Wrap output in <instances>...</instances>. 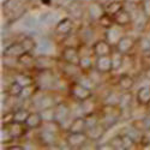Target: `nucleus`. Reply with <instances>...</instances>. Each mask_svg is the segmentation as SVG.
Instances as JSON below:
<instances>
[{
    "label": "nucleus",
    "instance_id": "nucleus-1",
    "mask_svg": "<svg viewBox=\"0 0 150 150\" xmlns=\"http://www.w3.org/2000/svg\"><path fill=\"white\" fill-rule=\"evenodd\" d=\"M100 115H101V122L108 130L110 126H113L114 124L119 121L122 115V109L118 105L103 103V106L100 109Z\"/></svg>",
    "mask_w": 150,
    "mask_h": 150
},
{
    "label": "nucleus",
    "instance_id": "nucleus-2",
    "mask_svg": "<svg viewBox=\"0 0 150 150\" xmlns=\"http://www.w3.org/2000/svg\"><path fill=\"white\" fill-rule=\"evenodd\" d=\"M69 94L78 102H82L84 100L93 97V90L86 88L85 85L79 83L78 81H73L69 85Z\"/></svg>",
    "mask_w": 150,
    "mask_h": 150
},
{
    "label": "nucleus",
    "instance_id": "nucleus-3",
    "mask_svg": "<svg viewBox=\"0 0 150 150\" xmlns=\"http://www.w3.org/2000/svg\"><path fill=\"white\" fill-rule=\"evenodd\" d=\"M65 141L70 149H81L88 143L89 137L86 132H67Z\"/></svg>",
    "mask_w": 150,
    "mask_h": 150
},
{
    "label": "nucleus",
    "instance_id": "nucleus-4",
    "mask_svg": "<svg viewBox=\"0 0 150 150\" xmlns=\"http://www.w3.org/2000/svg\"><path fill=\"white\" fill-rule=\"evenodd\" d=\"M40 74H37L35 78V83L39 88H42L45 90L52 88L54 85V76L52 74V70H39Z\"/></svg>",
    "mask_w": 150,
    "mask_h": 150
},
{
    "label": "nucleus",
    "instance_id": "nucleus-5",
    "mask_svg": "<svg viewBox=\"0 0 150 150\" xmlns=\"http://www.w3.org/2000/svg\"><path fill=\"white\" fill-rule=\"evenodd\" d=\"M5 126L11 136L12 139H18L21 137H23L24 134H27V132L29 131L28 126L24 122H18V121H11L8 124L3 125Z\"/></svg>",
    "mask_w": 150,
    "mask_h": 150
},
{
    "label": "nucleus",
    "instance_id": "nucleus-6",
    "mask_svg": "<svg viewBox=\"0 0 150 150\" xmlns=\"http://www.w3.org/2000/svg\"><path fill=\"white\" fill-rule=\"evenodd\" d=\"M61 65H60V71L67 78H74L78 79L79 76L83 74V70L81 69L79 65L77 64H71V62H66L64 60H61Z\"/></svg>",
    "mask_w": 150,
    "mask_h": 150
},
{
    "label": "nucleus",
    "instance_id": "nucleus-7",
    "mask_svg": "<svg viewBox=\"0 0 150 150\" xmlns=\"http://www.w3.org/2000/svg\"><path fill=\"white\" fill-rule=\"evenodd\" d=\"M136 46H137V40L136 39H133L132 36H129V35H124V36H121V39L118 41V43L114 47L120 53H122L125 55H129L130 52Z\"/></svg>",
    "mask_w": 150,
    "mask_h": 150
},
{
    "label": "nucleus",
    "instance_id": "nucleus-8",
    "mask_svg": "<svg viewBox=\"0 0 150 150\" xmlns=\"http://www.w3.org/2000/svg\"><path fill=\"white\" fill-rule=\"evenodd\" d=\"M60 58H61V60H64L66 62H71V64L79 65L81 55H79L78 47H74V46H64V49H62Z\"/></svg>",
    "mask_w": 150,
    "mask_h": 150
},
{
    "label": "nucleus",
    "instance_id": "nucleus-9",
    "mask_svg": "<svg viewBox=\"0 0 150 150\" xmlns=\"http://www.w3.org/2000/svg\"><path fill=\"white\" fill-rule=\"evenodd\" d=\"M95 69L105 74L113 72L114 66H113V61H112V57L110 55L96 57L95 58Z\"/></svg>",
    "mask_w": 150,
    "mask_h": 150
},
{
    "label": "nucleus",
    "instance_id": "nucleus-10",
    "mask_svg": "<svg viewBox=\"0 0 150 150\" xmlns=\"http://www.w3.org/2000/svg\"><path fill=\"white\" fill-rule=\"evenodd\" d=\"M94 54L95 57H103V55H110L114 51V46L109 43L107 40H97L93 45Z\"/></svg>",
    "mask_w": 150,
    "mask_h": 150
},
{
    "label": "nucleus",
    "instance_id": "nucleus-11",
    "mask_svg": "<svg viewBox=\"0 0 150 150\" xmlns=\"http://www.w3.org/2000/svg\"><path fill=\"white\" fill-rule=\"evenodd\" d=\"M58 62L57 58L49 57V55H39L35 60V69L39 70H52Z\"/></svg>",
    "mask_w": 150,
    "mask_h": 150
},
{
    "label": "nucleus",
    "instance_id": "nucleus-12",
    "mask_svg": "<svg viewBox=\"0 0 150 150\" xmlns=\"http://www.w3.org/2000/svg\"><path fill=\"white\" fill-rule=\"evenodd\" d=\"M74 27V21L71 17H66L64 19H61L55 27V33L59 34L60 36H62L65 39V36L70 35L73 30Z\"/></svg>",
    "mask_w": 150,
    "mask_h": 150
},
{
    "label": "nucleus",
    "instance_id": "nucleus-13",
    "mask_svg": "<svg viewBox=\"0 0 150 150\" xmlns=\"http://www.w3.org/2000/svg\"><path fill=\"white\" fill-rule=\"evenodd\" d=\"M54 110H55V120L60 122V125H62L69 119L71 113V109L66 102H58L54 106Z\"/></svg>",
    "mask_w": 150,
    "mask_h": 150
},
{
    "label": "nucleus",
    "instance_id": "nucleus-14",
    "mask_svg": "<svg viewBox=\"0 0 150 150\" xmlns=\"http://www.w3.org/2000/svg\"><path fill=\"white\" fill-rule=\"evenodd\" d=\"M114 22L118 27L125 28V27H129L132 24V16H131V12L129 10H126V7H124L122 10H120L118 13H115L114 16Z\"/></svg>",
    "mask_w": 150,
    "mask_h": 150
},
{
    "label": "nucleus",
    "instance_id": "nucleus-15",
    "mask_svg": "<svg viewBox=\"0 0 150 150\" xmlns=\"http://www.w3.org/2000/svg\"><path fill=\"white\" fill-rule=\"evenodd\" d=\"M105 12H106L105 5L102 3L97 1V0H93L88 7V13H89V17L91 21H98Z\"/></svg>",
    "mask_w": 150,
    "mask_h": 150
},
{
    "label": "nucleus",
    "instance_id": "nucleus-16",
    "mask_svg": "<svg viewBox=\"0 0 150 150\" xmlns=\"http://www.w3.org/2000/svg\"><path fill=\"white\" fill-rule=\"evenodd\" d=\"M69 16L73 21H79L83 18L84 13V7H83V1L82 0H74V1L66 8Z\"/></svg>",
    "mask_w": 150,
    "mask_h": 150
},
{
    "label": "nucleus",
    "instance_id": "nucleus-17",
    "mask_svg": "<svg viewBox=\"0 0 150 150\" xmlns=\"http://www.w3.org/2000/svg\"><path fill=\"white\" fill-rule=\"evenodd\" d=\"M23 53H25V51H24V48L21 43V41H16V42H12L10 46H7L5 48V51L3 52V55L5 58H16L18 59Z\"/></svg>",
    "mask_w": 150,
    "mask_h": 150
},
{
    "label": "nucleus",
    "instance_id": "nucleus-18",
    "mask_svg": "<svg viewBox=\"0 0 150 150\" xmlns=\"http://www.w3.org/2000/svg\"><path fill=\"white\" fill-rule=\"evenodd\" d=\"M106 131H107V127L102 122H100V124L95 125V126H91V127H89L88 130H86V134H88L90 141L98 142L102 138V136L105 134Z\"/></svg>",
    "mask_w": 150,
    "mask_h": 150
},
{
    "label": "nucleus",
    "instance_id": "nucleus-19",
    "mask_svg": "<svg viewBox=\"0 0 150 150\" xmlns=\"http://www.w3.org/2000/svg\"><path fill=\"white\" fill-rule=\"evenodd\" d=\"M118 86L119 89L122 90V91H131L132 88L136 84V81L134 78L131 76L130 73H122L121 76L118 78Z\"/></svg>",
    "mask_w": 150,
    "mask_h": 150
},
{
    "label": "nucleus",
    "instance_id": "nucleus-20",
    "mask_svg": "<svg viewBox=\"0 0 150 150\" xmlns=\"http://www.w3.org/2000/svg\"><path fill=\"white\" fill-rule=\"evenodd\" d=\"M28 126L29 130H36V129H40L43 124V119H42V115L39 112H30V114L28 117V119L24 122Z\"/></svg>",
    "mask_w": 150,
    "mask_h": 150
},
{
    "label": "nucleus",
    "instance_id": "nucleus-21",
    "mask_svg": "<svg viewBox=\"0 0 150 150\" xmlns=\"http://www.w3.org/2000/svg\"><path fill=\"white\" fill-rule=\"evenodd\" d=\"M86 129L88 126H86L85 117H77L71 121L67 132H86Z\"/></svg>",
    "mask_w": 150,
    "mask_h": 150
},
{
    "label": "nucleus",
    "instance_id": "nucleus-22",
    "mask_svg": "<svg viewBox=\"0 0 150 150\" xmlns=\"http://www.w3.org/2000/svg\"><path fill=\"white\" fill-rule=\"evenodd\" d=\"M137 103L139 106H149L150 105V86H142L136 94Z\"/></svg>",
    "mask_w": 150,
    "mask_h": 150
},
{
    "label": "nucleus",
    "instance_id": "nucleus-23",
    "mask_svg": "<svg viewBox=\"0 0 150 150\" xmlns=\"http://www.w3.org/2000/svg\"><path fill=\"white\" fill-rule=\"evenodd\" d=\"M35 60H36V57H34L30 52H25L18 58V64H21L24 69L31 70V69H35Z\"/></svg>",
    "mask_w": 150,
    "mask_h": 150
},
{
    "label": "nucleus",
    "instance_id": "nucleus-24",
    "mask_svg": "<svg viewBox=\"0 0 150 150\" xmlns=\"http://www.w3.org/2000/svg\"><path fill=\"white\" fill-rule=\"evenodd\" d=\"M40 139L43 144H58V133L57 132H52V131H47V130H42L40 132Z\"/></svg>",
    "mask_w": 150,
    "mask_h": 150
},
{
    "label": "nucleus",
    "instance_id": "nucleus-25",
    "mask_svg": "<svg viewBox=\"0 0 150 150\" xmlns=\"http://www.w3.org/2000/svg\"><path fill=\"white\" fill-rule=\"evenodd\" d=\"M125 7V1H108L107 4H105V10L108 15L114 16L115 13L120 10H122Z\"/></svg>",
    "mask_w": 150,
    "mask_h": 150
},
{
    "label": "nucleus",
    "instance_id": "nucleus-26",
    "mask_svg": "<svg viewBox=\"0 0 150 150\" xmlns=\"http://www.w3.org/2000/svg\"><path fill=\"white\" fill-rule=\"evenodd\" d=\"M13 81L19 83L23 88L24 86L31 85V84H35V77L30 76V74H27V73H17L15 76V78H13Z\"/></svg>",
    "mask_w": 150,
    "mask_h": 150
},
{
    "label": "nucleus",
    "instance_id": "nucleus-27",
    "mask_svg": "<svg viewBox=\"0 0 150 150\" xmlns=\"http://www.w3.org/2000/svg\"><path fill=\"white\" fill-rule=\"evenodd\" d=\"M81 103V110L84 115H88L90 113H94V112L97 110L96 108V102L95 101H91V97L88 98V100H84V101L79 102Z\"/></svg>",
    "mask_w": 150,
    "mask_h": 150
},
{
    "label": "nucleus",
    "instance_id": "nucleus-28",
    "mask_svg": "<svg viewBox=\"0 0 150 150\" xmlns=\"http://www.w3.org/2000/svg\"><path fill=\"white\" fill-rule=\"evenodd\" d=\"M98 24H100V27L108 30L110 28H113L115 25V22H114V17L112 16V15H108L107 12H105V13L102 15V17L100 18L98 21Z\"/></svg>",
    "mask_w": 150,
    "mask_h": 150
},
{
    "label": "nucleus",
    "instance_id": "nucleus-29",
    "mask_svg": "<svg viewBox=\"0 0 150 150\" xmlns=\"http://www.w3.org/2000/svg\"><path fill=\"white\" fill-rule=\"evenodd\" d=\"M110 57H112V61H113L114 71H117V70H119L120 67H122L124 61H125V54L120 53L118 49H115V47H114V51L112 52Z\"/></svg>",
    "mask_w": 150,
    "mask_h": 150
},
{
    "label": "nucleus",
    "instance_id": "nucleus-30",
    "mask_svg": "<svg viewBox=\"0 0 150 150\" xmlns=\"http://www.w3.org/2000/svg\"><path fill=\"white\" fill-rule=\"evenodd\" d=\"M93 58H96V57L95 55H93V57H81L79 66L83 70V72H89L90 70H93L95 67V60H93Z\"/></svg>",
    "mask_w": 150,
    "mask_h": 150
},
{
    "label": "nucleus",
    "instance_id": "nucleus-31",
    "mask_svg": "<svg viewBox=\"0 0 150 150\" xmlns=\"http://www.w3.org/2000/svg\"><path fill=\"white\" fill-rule=\"evenodd\" d=\"M131 101H132V94L131 91H124L120 96V100H119V107L122 109V110H126V109H130V106H131Z\"/></svg>",
    "mask_w": 150,
    "mask_h": 150
},
{
    "label": "nucleus",
    "instance_id": "nucleus-32",
    "mask_svg": "<svg viewBox=\"0 0 150 150\" xmlns=\"http://www.w3.org/2000/svg\"><path fill=\"white\" fill-rule=\"evenodd\" d=\"M22 90H23V86L19 84V83H17L16 81H13L10 85H8V89H7V91H6V94L10 96V97H16V98H18L19 96H21V94H22Z\"/></svg>",
    "mask_w": 150,
    "mask_h": 150
},
{
    "label": "nucleus",
    "instance_id": "nucleus-33",
    "mask_svg": "<svg viewBox=\"0 0 150 150\" xmlns=\"http://www.w3.org/2000/svg\"><path fill=\"white\" fill-rule=\"evenodd\" d=\"M30 114V110L27 108H18L16 110H13V121H18V122H25V120L28 119Z\"/></svg>",
    "mask_w": 150,
    "mask_h": 150
},
{
    "label": "nucleus",
    "instance_id": "nucleus-34",
    "mask_svg": "<svg viewBox=\"0 0 150 150\" xmlns=\"http://www.w3.org/2000/svg\"><path fill=\"white\" fill-rule=\"evenodd\" d=\"M137 45L142 53H150V39L148 36H142L137 40Z\"/></svg>",
    "mask_w": 150,
    "mask_h": 150
},
{
    "label": "nucleus",
    "instance_id": "nucleus-35",
    "mask_svg": "<svg viewBox=\"0 0 150 150\" xmlns=\"http://www.w3.org/2000/svg\"><path fill=\"white\" fill-rule=\"evenodd\" d=\"M23 48H24V51L25 52H33L34 49L36 48V42L34 40V37L31 36H25V37H23V40L21 41Z\"/></svg>",
    "mask_w": 150,
    "mask_h": 150
},
{
    "label": "nucleus",
    "instance_id": "nucleus-36",
    "mask_svg": "<svg viewBox=\"0 0 150 150\" xmlns=\"http://www.w3.org/2000/svg\"><path fill=\"white\" fill-rule=\"evenodd\" d=\"M112 148L114 150H125V145H124V139H122V134H117L113 138L109 141Z\"/></svg>",
    "mask_w": 150,
    "mask_h": 150
},
{
    "label": "nucleus",
    "instance_id": "nucleus-37",
    "mask_svg": "<svg viewBox=\"0 0 150 150\" xmlns=\"http://www.w3.org/2000/svg\"><path fill=\"white\" fill-rule=\"evenodd\" d=\"M122 139H124V145H125V150H129V149H134L137 148V142L133 137H131L129 133H125L122 134Z\"/></svg>",
    "mask_w": 150,
    "mask_h": 150
},
{
    "label": "nucleus",
    "instance_id": "nucleus-38",
    "mask_svg": "<svg viewBox=\"0 0 150 150\" xmlns=\"http://www.w3.org/2000/svg\"><path fill=\"white\" fill-rule=\"evenodd\" d=\"M40 113L42 115L43 121L55 120V110H54V107H49V108L42 109V110H40Z\"/></svg>",
    "mask_w": 150,
    "mask_h": 150
},
{
    "label": "nucleus",
    "instance_id": "nucleus-39",
    "mask_svg": "<svg viewBox=\"0 0 150 150\" xmlns=\"http://www.w3.org/2000/svg\"><path fill=\"white\" fill-rule=\"evenodd\" d=\"M131 127L136 129L137 131H139V132H144L145 130H148V126H146V122H145L144 118L143 119H134V120H132Z\"/></svg>",
    "mask_w": 150,
    "mask_h": 150
},
{
    "label": "nucleus",
    "instance_id": "nucleus-40",
    "mask_svg": "<svg viewBox=\"0 0 150 150\" xmlns=\"http://www.w3.org/2000/svg\"><path fill=\"white\" fill-rule=\"evenodd\" d=\"M120 96H121V94H119V93H109L105 97V103H107V105H119Z\"/></svg>",
    "mask_w": 150,
    "mask_h": 150
},
{
    "label": "nucleus",
    "instance_id": "nucleus-41",
    "mask_svg": "<svg viewBox=\"0 0 150 150\" xmlns=\"http://www.w3.org/2000/svg\"><path fill=\"white\" fill-rule=\"evenodd\" d=\"M141 7H142V11L145 15V17L150 21V0H142Z\"/></svg>",
    "mask_w": 150,
    "mask_h": 150
},
{
    "label": "nucleus",
    "instance_id": "nucleus-42",
    "mask_svg": "<svg viewBox=\"0 0 150 150\" xmlns=\"http://www.w3.org/2000/svg\"><path fill=\"white\" fill-rule=\"evenodd\" d=\"M74 0H57V5L59 7H64V8H67Z\"/></svg>",
    "mask_w": 150,
    "mask_h": 150
},
{
    "label": "nucleus",
    "instance_id": "nucleus-43",
    "mask_svg": "<svg viewBox=\"0 0 150 150\" xmlns=\"http://www.w3.org/2000/svg\"><path fill=\"white\" fill-rule=\"evenodd\" d=\"M150 142V129H148V130H145L144 132H143V139H142V142Z\"/></svg>",
    "mask_w": 150,
    "mask_h": 150
},
{
    "label": "nucleus",
    "instance_id": "nucleus-44",
    "mask_svg": "<svg viewBox=\"0 0 150 150\" xmlns=\"http://www.w3.org/2000/svg\"><path fill=\"white\" fill-rule=\"evenodd\" d=\"M5 149H7V150H22V149H24V145H7V146H5Z\"/></svg>",
    "mask_w": 150,
    "mask_h": 150
},
{
    "label": "nucleus",
    "instance_id": "nucleus-45",
    "mask_svg": "<svg viewBox=\"0 0 150 150\" xmlns=\"http://www.w3.org/2000/svg\"><path fill=\"white\" fill-rule=\"evenodd\" d=\"M144 76H145L146 79L150 81V66H146V67H145V70H144Z\"/></svg>",
    "mask_w": 150,
    "mask_h": 150
},
{
    "label": "nucleus",
    "instance_id": "nucleus-46",
    "mask_svg": "<svg viewBox=\"0 0 150 150\" xmlns=\"http://www.w3.org/2000/svg\"><path fill=\"white\" fill-rule=\"evenodd\" d=\"M144 120H145V122H146V126H148V129H150V112L149 113L144 117Z\"/></svg>",
    "mask_w": 150,
    "mask_h": 150
},
{
    "label": "nucleus",
    "instance_id": "nucleus-47",
    "mask_svg": "<svg viewBox=\"0 0 150 150\" xmlns=\"http://www.w3.org/2000/svg\"><path fill=\"white\" fill-rule=\"evenodd\" d=\"M41 3L43 4V5H49L52 3V0H41Z\"/></svg>",
    "mask_w": 150,
    "mask_h": 150
},
{
    "label": "nucleus",
    "instance_id": "nucleus-48",
    "mask_svg": "<svg viewBox=\"0 0 150 150\" xmlns=\"http://www.w3.org/2000/svg\"><path fill=\"white\" fill-rule=\"evenodd\" d=\"M8 1H10V0H1V6H3V7L6 6V5L8 4Z\"/></svg>",
    "mask_w": 150,
    "mask_h": 150
},
{
    "label": "nucleus",
    "instance_id": "nucleus-49",
    "mask_svg": "<svg viewBox=\"0 0 150 150\" xmlns=\"http://www.w3.org/2000/svg\"><path fill=\"white\" fill-rule=\"evenodd\" d=\"M109 1H125V0H109Z\"/></svg>",
    "mask_w": 150,
    "mask_h": 150
}]
</instances>
